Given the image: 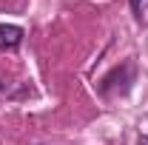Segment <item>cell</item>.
Masks as SVG:
<instances>
[{
    "label": "cell",
    "mask_w": 148,
    "mask_h": 145,
    "mask_svg": "<svg viewBox=\"0 0 148 145\" xmlns=\"http://www.w3.org/2000/svg\"><path fill=\"white\" fill-rule=\"evenodd\" d=\"M23 43V29L12 23H0V51H14Z\"/></svg>",
    "instance_id": "cell-1"
},
{
    "label": "cell",
    "mask_w": 148,
    "mask_h": 145,
    "mask_svg": "<svg viewBox=\"0 0 148 145\" xmlns=\"http://www.w3.org/2000/svg\"><path fill=\"white\" fill-rule=\"evenodd\" d=\"M6 88H9V83H6V80L0 77V91H6Z\"/></svg>",
    "instance_id": "cell-3"
},
{
    "label": "cell",
    "mask_w": 148,
    "mask_h": 145,
    "mask_svg": "<svg viewBox=\"0 0 148 145\" xmlns=\"http://www.w3.org/2000/svg\"><path fill=\"white\" fill-rule=\"evenodd\" d=\"M140 6H143V0H131V9H134V14L140 17Z\"/></svg>",
    "instance_id": "cell-2"
}]
</instances>
